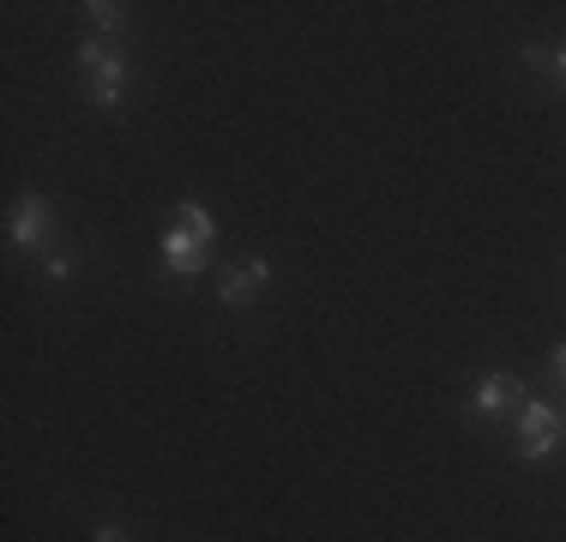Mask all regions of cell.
<instances>
[{
  "label": "cell",
  "mask_w": 566,
  "mask_h": 542,
  "mask_svg": "<svg viewBox=\"0 0 566 542\" xmlns=\"http://www.w3.org/2000/svg\"><path fill=\"white\" fill-rule=\"evenodd\" d=\"M73 61H78V85H85V97L97 103V108H115L120 91H127V79H133L127 43H109V37H85Z\"/></svg>",
  "instance_id": "cell-1"
},
{
  "label": "cell",
  "mask_w": 566,
  "mask_h": 542,
  "mask_svg": "<svg viewBox=\"0 0 566 542\" xmlns=\"http://www.w3.org/2000/svg\"><path fill=\"white\" fill-rule=\"evenodd\" d=\"M512 446H518L524 465H548L566 446V416L548 398H524V410L512 416Z\"/></svg>",
  "instance_id": "cell-2"
},
{
  "label": "cell",
  "mask_w": 566,
  "mask_h": 542,
  "mask_svg": "<svg viewBox=\"0 0 566 542\" xmlns=\"http://www.w3.org/2000/svg\"><path fill=\"white\" fill-rule=\"evenodd\" d=\"M524 398H531V392H524L518 374H512V368H489V374L476 379V386H470L464 410L476 416V423H506V416L524 410Z\"/></svg>",
  "instance_id": "cell-3"
},
{
  "label": "cell",
  "mask_w": 566,
  "mask_h": 542,
  "mask_svg": "<svg viewBox=\"0 0 566 542\" xmlns=\"http://www.w3.org/2000/svg\"><path fill=\"white\" fill-rule=\"evenodd\" d=\"M7 241L19 253H55V206L43 194H24L7 211Z\"/></svg>",
  "instance_id": "cell-4"
},
{
  "label": "cell",
  "mask_w": 566,
  "mask_h": 542,
  "mask_svg": "<svg viewBox=\"0 0 566 542\" xmlns=\"http://www.w3.org/2000/svg\"><path fill=\"white\" fill-rule=\"evenodd\" d=\"M272 278H277V271H272V260H260V253H253V260H235V265L223 271V283H218V302L241 314V308L260 302V290H265Z\"/></svg>",
  "instance_id": "cell-5"
},
{
  "label": "cell",
  "mask_w": 566,
  "mask_h": 542,
  "mask_svg": "<svg viewBox=\"0 0 566 542\" xmlns=\"http://www.w3.org/2000/svg\"><path fill=\"white\" fill-rule=\"evenodd\" d=\"M157 253H164V271H169V278H199V271L211 265V248H199V241L187 236L181 223H175L169 236L157 241Z\"/></svg>",
  "instance_id": "cell-6"
},
{
  "label": "cell",
  "mask_w": 566,
  "mask_h": 542,
  "mask_svg": "<svg viewBox=\"0 0 566 542\" xmlns=\"http://www.w3.org/2000/svg\"><path fill=\"white\" fill-rule=\"evenodd\" d=\"M85 19H91V37H109V43H127L133 31L127 7H115V0H85Z\"/></svg>",
  "instance_id": "cell-7"
},
{
  "label": "cell",
  "mask_w": 566,
  "mask_h": 542,
  "mask_svg": "<svg viewBox=\"0 0 566 542\" xmlns=\"http://www.w3.org/2000/svg\"><path fill=\"white\" fill-rule=\"evenodd\" d=\"M181 229L199 241V248H218V217L199 206V199H181Z\"/></svg>",
  "instance_id": "cell-8"
},
{
  "label": "cell",
  "mask_w": 566,
  "mask_h": 542,
  "mask_svg": "<svg viewBox=\"0 0 566 542\" xmlns=\"http://www.w3.org/2000/svg\"><path fill=\"white\" fill-rule=\"evenodd\" d=\"M548 386H555V392H566V344H555V350H548Z\"/></svg>",
  "instance_id": "cell-9"
},
{
  "label": "cell",
  "mask_w": 566,
  "mask_h": 542,
  "mask_svg": "<svg viewBox=\"0 0 566 542\" xmlns=\"http://www.w3.org/2000/svg\"><path fill=\"white\" fill-rule=\"evenodd\" d=\"M43 271H49L55 283H66V278H73V260H66V253L55 248V253H43Z\"/></svg>",
  "instance_id": "cell-10"
},
{
  "label": "cell",
  "mask_w": 566,
  "mask_h": 542,
  "mask_svg": "<svg viewBox=\"0 0 566 542\" xmlns=\"http://www.w3.org/2000/svg\"><path fill=\"white\" fill-rule=\"evenodd\" d=\"M548 85H560V91H566V43H560V49H548Z\"/></svg>",
  "instance_id": "cell-11"
},
{
  "label": "cell",
  "mask_w": 566,
  "mask_h": 542,
  "mask_svg": "<svg viewBox=\"0 0 566 542\" xmlns=\"http://www.w3.org/2000/svg\"><path fill=\"white\" fill-rule=\"evenodd\" d=\"M91 542H133V536H127V524H97Z\"/></svg>",
  "instance_id": "cell-12"
}]
</instances>
